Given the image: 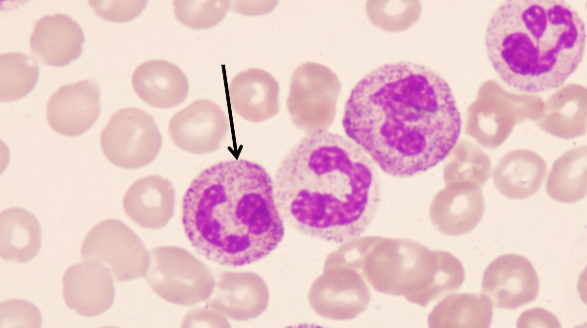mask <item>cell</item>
<instances>
[{
	"instance_id": "obj_21",
	"label": "cell",
	"mask_w": 587,
	"mask_h": 328,
	"mask_svg": "<svg viewBox=\"0 0 587 328\" xmlns=\"http://www.w3.org/2000/svg\"><path fill=\"white\" fill-rule=\"evenodd\" d=\"M131 84L143 102L160 109L181 104L189 91L184 72L166 60H149L137 66L132 74Z\"/></svg>"
},
{
	"instance_id": "obj_24",
	"label": "cell",
	"mask_w": 587,
	"mask_h": 328,
	"mask_svg": "<svg viewBox=\"0 0 587 328\" xmlns=\"http://www.w3.org/2000/svg\"><path fill=\"white\" fill-rule=\"evenodd\" d=\"M492 303L484 294H452L428 316L431 328H485L492 321Z\"/></svg>"
},
{
	"instance_id": "obj_22",
	"label": "cell",
	"mask_w": 587,
	"mask_h": 328,
	"mask_svg": "<svg viewBox=\"0 0 587 328\" xmlns=\"http://www.w3.org/2000/svg\"><path fill=\"white\" fill-rule=\"evenodd\" d=\"M547 166L535 152L526 149L507 153L493 171L497 190L511 199H525L535 194L545 178Z\"/></svg>"
},
{
	"instance_id": "obj_33",
	"label": "cell",
	"mask_w": 587,
	"mask_h": 328,
	"mask_svg": "<svg viewBox=\"0 0 587 328\" xmlns=\"http://www.w3.org/2000/svg\"><path fill=\"white\" fill-rule=\"evenodd\" d=\"M517 327H560L558 319L549 311L534 308L525 311L517 320Z\"/></svg>"
},
{
	"instance_id": "obj_18",
	"label": "cell",
	"mask_w": 587,
	"mask_h": 328,
	"mask_svg": "<svg viewBox=\"0 0 587 328\" xmlns=\"http://www.w3.org/2000/svg\"><path fill=\"white\" fill-rule=\"evenodd\" d=\"M268 303L269 290L259 275L225 271L215 282L214 297L206 305L227 318L245 321L262 314Z\"/></svg>"
},
{
	"instance_id": "obj_10",
	"label": "cell",
	"mask_w": 587,
	"mask_h": 328,
	"mask_svg": "<svg viewBox=\"0 0 587 328\" xmlns=\"http://www.w3.org/2000/svg\"><path fill=\"white\" fill-rule=\"evenodd\" d=\"M309 304L322 317L333 320L352 319L362 313L370 301L364 277L355 268H324L309 290Z\"/></svg>"
},
{
	"instance_id": "obj_9",
	"label": "cell",
	"mask_w": 587,
	"mask_h": 328,
	"mask_svg": "<svg viewBox=\"0 0 587 328\" xmlns=\"http://www.w3.org/2000/svg\"><path fill=\"white\" fill-rule=\"evenodd\" d=\"M80 253L83 260L103 263L117 282L145 277L150 261V253L139 236L116 219H107L92 227L82 242Z\"/></svg>"
},
{
	"instance_id": "obj_34",
	"label": "cell",
	"mask_w": 587,
	"mask_h": 328,
	"mask_svg": "<svg viewBox=\"0 0 587 328\" xmlns=\"http://www.w3.org/2000/svg\"><path fill=\"white\" fill-rule=\"evenodd\" d=\"M276 4L277 1H234L231 8L243 15H260L272 11Z\"/></svg>"
},
{
	"instance_id": "obj_17",
	"label": "cell",
	"mask_w": 587,
	"mask_h": 328,
	"mask_svg": "<svg viewBox=\"0 0 587 328\" xmlns=\"http://www.w3.org/2000/svg\"><path fill=\"white\" fill-rule=\"evenodd\" d=\"M84 39L82 28L73 18L56 13L34 22L29 44L37 61L52 67H63L79 58Z\"/></svg>"
},
{
	"instance_id": "obj_19",
	"label": "cell",
	"mask_w": 587,
	"mask_h": 328,
	"mask_svg": "<svg viewBox=\"0 0 587 328\" xmlns=\"http://www.w3.org/2000/svg\"><path fill=\"white\" fill-rule=\"evenodd\" d=\"M122 205L126 215L140 227L163 228L174 215L173 184L155 174L140 178L128 188Z\"/></svg>"
},
{
	"instance_id": "obj_16",
	"label": "cell",
	"mask_w": 587,
	"mask_h": 328,
	"mask_svg": "<svg viewBox=\"0 0 587 328\" xmlns=\"http://www.w3.org/2000/svg\"><path fill=\"white\" fill-rule=\"evenodd\" d=\"M430 205V219L442 234L460 236L472 231L484 212V198L473 182L446 184Z\"/></svg>"
},
{
	"instance_id": "obj_20",
	"label": "cell",
	"mask_w": 587,
	"mask_h": 328,
	"mask_svg": "<svg viewBox=\"0 0 587 328\" xmlns=\"http://www.w3.org/2000/svg\"><path fill=\"white\" fill-rule=\"evenodd\" d=\"M229 97L234 111L251 122H262L279 111V84L260 68L236 74L229 85Z\"/></svg>"
},
{
	"instance_id": "obj_14",
	"label": "cell",
	"mask_w": 587,
	"mask_h": 328,
	"mask_svg": "<svg viewBox=\"0 0 587 328\" xmlns=\"http://www.w3.org/2000/svg\"><path fill=\"white\" fill-rule=\"evenodd\" d=\"M100 111L99 85L87 79L59 87L47 102L46 118L56 133L77 137L94 125Z\"/></svg>"
},
{
	"instance_id": "obj_3",
	"label": "cell",
	"mask_w": 587,
	"mask_h": 328,
	"mask_svg": "<svg viewBox=\"0 0 587 328\" xmlns=\"http://www.w3.org/2000/svg\"><path fill=\"white\" fill-rule=\"evenodd\" d=\"M181 209L193 248L220 265L257 262L284 237L273 180L252 161H221L201 171L186 190Z\"/></svg>"
},
{
	"instance_id": "obj_27",
	"label": "cell",
	"mask_w": 587,
	"mask_h": 328,
	"mask_svg": "<svg viewBox=\"0 0 587 328\" xmlns=\"http://www.w3.org/2000/svg\"><path fill=\"white\" fill-rule=\"evenodd\" d=\"M39 68L26 54L8 52L0 55V100L13 102L28 95L36 86Z\"/></svg>"
},
{
	"instance_id": "obj_12",
	"label": "cell",
	"mask_w": 587,
	"mask_h": 328,
	"mask_svg": "<svg viewBox=\"0 0 587 328\" xmlns=\"http://www.w3.org/2000/svg\"><path fill=\"white\" fill-rule=\"evenodd\" d=\"M481 292L500 309H516L534 301L539 278L533 264L524 256L504 254L484 270Z\"/></svg>"
},
{
	"instance_id": "obj_8",
	"label": "cell",
	"mask_w": 587,
	"mask_h": 328,
	"mask_svg": "<svg viewBox=\"0 0 587 328\" xmlns=\"http://www.w3.org/2000/svg\"><path fill=\"white\" fill-rule=\"evenodd\" d=\"M105 157L123 169L150 164L162 146V136L154 118L135 107L122 108L108 120L100 134Z\"/></svg>"
},
{
	"instance_id": "obj_5",
	"label": "cell",
	"mask_w": 587,
	"mask_h": 328,
	"mask_svg": "<svg viewBox=\"0 0 587 328\" xmlns=\"http://www.w3.org/2000/svg\"><path fill=\"white\" fill-rule=\"evenodd\" d=\"M437 258V250L415 241L374 236L358 271L376 291L403 296L417 304L432 278Z\"/></svg>"
},
{
	"instance_id": "obj_6",
	"label": "cell",
	"mask_w": 587,
	"mask_h": 328,
	"mask_svg": "<svg viewBox=\"0 0 587 328\" xmlns=\"http://www.w3.org/2000/svg\"><path fill=\"white\" fill-rule=\"evenodd\" d=\"M144 278L156 295L181 306L207 300L215 287L210 269L190 252L177 246L153 248Z\"/></svg>"
},
{
	"instance_id": "obj_4",
	"label": "cell",
	"mask_w": 587,
	"mask_h": 328,
	"mask_svg": "<svg viewBox=\"0 0 587 328\" xmlns=\"http://www.w3.org/2000/svg\"><path fill=\"white\" fill-rule=\"evenodd\" d=\"M485 48L507 85L544 92L562 86L582 62L585 23L565 1H505L488 22Z\"/></svg>"
},
{
	"instance_id": "obj_29",
	"label": "cell",
	"mask_w": 587,
	"mask_h": 328,
	"mask_svg": "<svg viewBox=\"0 0 587 328\" xmlns=\"http://www.w3.org/2000/svg\"><path fill=\"white\" fill-rule=\"evenodd\" d=\"M176 19L190 29H208L225 17L230 1L176 0L172 2Z\"/></svg>"
},
{
	"instance_id": "obj_30",
	"label": "cell",
	"mask_w": 587,
	"mask_h": 328,
	"mask_svg": "<svg viewBox=\"0 0 587 328\" xmlns=\"http://www.w3.org/2000/svg\"><path fill=\"white\" fill-rule=\"evenodd\" d=\"M1 327H40L41 313L38 308L27 300H7L0 305Z\"/></svg>"
},
{
	"instance_id": "obj_1",
	"label": "cell",
	"mask_w": 587,
	"mask_h": 328,
	"mask_svg": "<svg viewBox=\"0 0 587 328\" xmlns=\"http://www.w3.org/2000/svg\"><path fill=\"white\" fill-rule=\"evenodd\" d=\"M461 125L446 80L407 61L367 73L351 90L342 117L347 137L397 178L416 176L446 159Z\"/></svg>"
},
{
	"instance_id": "obj_23",
	"label": "cell",
	"mask_w": 587,
	"mask_h": 328,
	"mask_svg": "<svg viewBox=\"0 0 587 328\" xmlns=\"http://www.w3.org/2000/svg\"><path fill=\"white\" fill-rule=\"evenodd\" d=\"M41 228L37 218L21 207L0 213V256L3 260L26 263L41 247Z\"/></svg>"
},
{
	"instance_id": "obj_2",
	"label": "cell",
	"mask_w": 587,
	"mask_h": 328,
	"mask_svg": "<svg viewBox=\"0 0 587 328\" xmlns=\"http://www.w3.org/2000/svg\"><path fill=\"white\" fill-rule=\"evenodd\" d=\"M284 222L311 238H359L380 202L373 161L352 140L327 130L307 134L282 159L273 180Z\"/></svg>"
},
{
	"instance_id": "obj_15",
	"label": "cell",
	"mask_w": 587,
	"mask_h": 328,
	"mask_svg": "<svg viewBox=\"0 0 587 328\" xmlns=\"http://www.w3.org/2000/svg\"><path fill=\"white\" fill-rule=\"evenodd\" d=\"M113 281L111 271L103 263L83 260L68 267L63 275L64 302L81 316H98L113 304Z\"/></svg>"
},
{
	"instance_id": "obj_7",
	"label": "cell",
	"mask_w": 587,
	"mask_h": 328,
	"mask_svg": "<svg viewBox=\"0 0 587 328\" xmlns=\"http://www.w3.org/2000/svg\"><path fill=\"white\" fill-rule=\"evenodd\" d=\"M340 91V80L329 67L315 62L299 65L291 75L287 98L292 123L308 134L327 130Z\"/></svg>"
},
{
	"instance_id": "obj_13",
	"label": "cell",
	"mask_w": 587,
	"mask_h": 328,
	"mask_svg": "<svg viewBox=\"0 0 587 328\" xmlns=\"http://www.w3.org/2000/svg\"><path fill=\"white\" fill-rule=\"evenodd\" d=\"M229 129L227 116L211 100L198 99L175 113L168 131L172 142L191 154H207L220 148Z\"/></svg>"
},
{
	"instance_id": "obj_25",
	"label": "cell",
	"mask_w": 587,
	"mask_h": 328,
	"mask_svg": "<svg viewBox=\"0 0 587 328\" xmlns=\"http://www.w3.org/2000/svg\"><path fill=\"white\" fill-rule=\"evenodd\" d=\"M538 125L544 131L560 137L574 138L586 131L585 93L579 90H563L549 99Z\"/></svg>"
},
{
	"instance_id": "obj_26",
	"label": "cell",
	"mask_w": 587,
	"mask_h": 328,
	"mask_svg": "<svg viewBox=\"0 0 587 328\" xmlns=\"http://www.w3.org/2000/svg\"><path fill=\"white\" fill-rule=\"evenodd\" d=\"M551 198L572 203L586 194V148L580 146L563 154L552 166L546 184Z\"/></svg>"
},
{
	"instance_id": "obj_11",
	"label": "cell",
	"mask_w": 587,
	"mask_h": 328,
	"mask_svg": "<svg viewBox=\"0 0 587 328\" xmlns=\"http://www.w3.org/2000/svg\"><path fill=\"white\" fill-rule=\"evenodd\" d=\"M542 110V103L533 99L483 96L467 111L466 132L481 145L496 148L506 140L515 122L539 118Z\"/></svg>"
},
{
	"instance_id": "obj_31",
	"label": "cell",
	"mask_w": 587,
	"mask_h": 328,
	"mask_svg": "<svg viewBox=\"0 0 587 328\" xmlns=\"http://www.w3.org/2000/svg\"><path fill=\"white\" fill-rule=\"evenodd\" d=\"M94 13L111 22H127L136 18L146 7L147 1H89Z\"/></svg>"
},
{
	"instance_id": "obj_28",
	"label": "cell",
	"mask_w": 587,
	"mask_h": 328,
	"mask_svg": "<svg viewBox=\"0 0 587 328\" xmlns=\"http://www.w3.org/2000/svg\"><path fill=\"white\" fill-rule=\"evenodd\" d=\"M444 165L446 184L473 182L482 185L489 177L491 165L488 156L466 140L457 142Z\"/></svg>"
},
{
	"instance_id": "obj_32",
	"label": "cell",
	"mask_w": 587,
	"mask_h": 328,
	"mask_svg": "<svg viewBox=\"0 0 587 328\" xmlns=\"http://www.w3.org/2000/svg\"><path fill=\"white\" fill-rule=\"evenodd\" d=\"M219 311L209 307L190 310L182 321L181 327H229V323Z\"/></svg>"
}]
</instances>
